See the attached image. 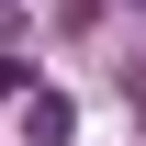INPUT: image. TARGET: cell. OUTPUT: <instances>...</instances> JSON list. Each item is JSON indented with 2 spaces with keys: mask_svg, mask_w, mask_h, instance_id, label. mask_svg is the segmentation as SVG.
I'll return each instance as SVG.
<instances>
[{
  "mask_svg": "<svg viewBox=\"0 0 146 146\" xmlns=\"http://www.w3.org/2000/svg\"><path fill=\"white\" fill-rule=\"evenodd\" d=\"M23 146H68V101H56V90L23 101Z\"/></svg>",
  "mask_w": 146,
  "mask_h": 146,
  "instance_id": "cell-1",
  "label": "cell"
},
{
  "mask_svg": "<svg viewBox=\"0 0 146 146\" xmlns=\"http://www.w3.org/2000/svg\"><path fill=\"white\" fill-rule=\"evenodd\" d=\"M23 79H34V68H23V45H0V90H23Z\"/></svg>",
  "mask_w": 146,
  "mask_h": 146,
  "instance_id": "cell-2",
  "label": "cell"
},
{
  "mask_svg": "<svg viewBox=\"0 0 146 146\" xmlns=\"http://www.w3.org/2000/svg\"><path fill=\"white\" fill-rule=\"evenodd\" d=\"M135 112H146V68H135Z\"/></svg>",
  "mask_w": 146,
  "mask_h": 146,
  "instance_id": "cell-3",
  "label": "cell"
}]
</instances>
